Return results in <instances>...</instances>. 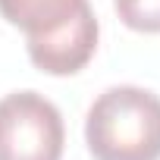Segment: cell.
Segmentation results:
<instances>
[{"label": "cell", "mask_w": 160, "mask_h": 160, "mask_svg": "<svg viewBox=\"0 0 160 160\" xmlns=\"http://www.w3.org/2000/svg\"><path fill=\"white\" fill-rule=\"evenodd\" d=\"M66 129L60 110L38 91L0 101V160H60Z\"/></svg>", "instance_id": "cell-2"}, {"label": "cell", "mask_w": 160, "mask_h": 160, "mask_svg": "<svg viewBox=\"0 0 160 160\" xmlns=\"http://www.w3.org/2000/svg\"><path fill=\"white\" fill-rule=\"evenodd\" d=\"M98 35H101V28H98L94 10L88 3L63 28H57L50 35H41V38H25V47H28L32 63L41 72H47V75H75L94 57Z\"/></svg>", "instance_id": "cell-3"}, {"label": "cell", "mask_w": 160, "mask_h": 160, "mask_svg": "<svg viewBox=\"0 0 160 160\" xmlns=\"http://www.w3.org/2000/svg\"><path fill=\"white\" fill-rule=\"evenodd\" d=\"M94 160H160V98L138 85L107 88L85 116Z\"/></svg>", "instance_id": "cell-1"}, {"label": "cell", "mask_w": 160, "mask_h": 160, "mask_svg": "<svg viewBox=\"0 0 160 160\" xmlns=\"http://www.w3.org/2000/svg\"><path fill=\"white\" fill-rule=\"evenodd\" d=\"M88 7V0H0V16L22 28L25 38H41L63 28Z\"/></svg>", "instance_id": "cell-4"}, {"label": "cell", "mask_w": 160, "mask_h": 160, "mask_svg": "<svg viewBox=\"0 0 160 160\" xmlns=\"http://www.w3.org/2000/svg\"><path fill=\"white\" fill-rule=\"evenodd\" d=\"M113 7L132 32L144 35L160 32V0H113Z\"/></svg>", "instance_id": "cell-5"}]
</instances>
